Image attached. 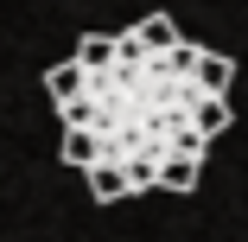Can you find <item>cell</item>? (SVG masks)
I'll use <instances>...</instances> for the list:
<instances>
[{"label":"cell","mask_w":248,"mask_h":242,"mask_svg":"<svg viewBox=\"0 0 248 242\" xmlns=\"http://www.w3.org/2000/svg\"><path fill=\"white\" fill-rule=\"evenodd\" d=\"M127 38L140 45V51H146V58H172V51H178V45H185V38H178V26H172L166 13H153V19H140V26H134Z\"/></svg>","instance_id":"6da1fadb"},{"label":"cell","mask_w":248,"mask_h":242,"mask_svg":"<svg viewBox=\"0 0 248 242\" xmlns=\"http://www.w3.org/2000/svg\"><path fill=\"white\" fill-rule=\"evenodd\" d=\"M45 89H51V102H58V109H77L83 96H89V70L70 58V64H58V70H45Z\"/></svg>","instance_id":"7a4b0ae2"},{"label":"cell","mask_w":248,"mask_h":242,"mask_svg":"<svg viewBox=\"0 0 248 242\" xmlns=\"http://www.w3.org/2000/svg\"><path fill=\"white\" fill-rule=\"evenodd\" d=\"M229 77H235V64H229L223 51H197V64H191V83L204 89V96H229Z\"/></svg>","instance_id":"3957f363"},{"label":"cell","mask_w":248,"mask_h":242,"mask_svg":"<svg viewBox=\"0 0 248 242\" xmlns=\"http://www.w3.org/2000/svg\"><path fill=\"white\" fill-rule=\"evenodd\" d=\"M64 160L83 166V172L102 166V160H108V153H102V134H95V128H64Z\"/></svg>","instance_id":"277c9868"},{"label":"cell","mask_w":248,"mask_h":242,"mask_svg":"<svg viewBox=\"0 0 248 242\" xmlns=\"http://www.w3.org/2000/svg\"><path fill=\"white\" fill-rule=\"evenodd\" d=\"M89 191H95V204H115V198H127V191H134V178H127V166L102 160V166H89Z\"/></svg>","instance_id":"5b68a950"},{"label":"cell","mask_w":248,"mask_h":242,"mask_svg":"<svg viewBox=\"0 0 248 242\" xmlns=\"http://www.w3.org/2000/svg\"><path fill=\"white\" fill-rule=\"evenodd\" d=\"M115 58H121V38H102V32H89V38L77 45V64H83L89 77H102V70H115Z\"/></svg>","instance_id":"8992f818"},{"label":"cell","mask_w":248,"mask_h":242,"mask_svg":"<svg viewBox=\"0 0 248 242\" xmlns=\"http://www.w3.org/2000/svg\"><path fill=\"white\" fill-rule=\"evenodd\" d=\"M191 128L204 134V140L223 134V128H229V102H223V96H197V102H191Z\"/></svg>","instance_id":"52a82bcc"},{"label":"cell","mask_w":248,"mask_h":242,"mask_svg":"<svg viewBox=\"0 0 248 242\" xmlns=\"http://www.w3.org/2000/svg\"><path fill=\"white\" fill-rule=\"evenodd\" d=\"M159 185H166V191H191V185H197V160H191V153L159 160Z\"/></svg>","instance_id":"ba28073f"}]
</instances>
